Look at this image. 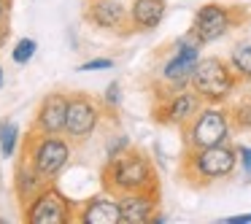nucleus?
<instances>
[{
  "mask_svg": "<svg viewBox=\"0 0 251 224\" xmlns=\"http://www.w3.org/2000/svg\"><path fill=\"white\" fill-rule=\"evenodd\" d=\"M103 184L111 195H125V192H146L159 189L154 165L141 149H125L122 154L105 159Z\"/></svg>",
  "mask_w": 251,
  "mask_h": 224,
  "instance_id": "obj_1",
  "label": "nucleus"
},
{
  "mask_svg": "<svg viewBox=\"0 0 251 224\" xmlns=\"http://www.w3.org/2000/svg\"><path fill=\"white\" fill-rule=\"evenodd\" d=\"M238 168V151L229 143H216L205 149H186L184 162H181V175L189 184L205 186L213 181L229 178Z\"/></svg>",
  "mask_w": 251,
  "mask_h": 224,
  "instance_id": "obj_2",
  "label": "nucleus"
},
{
  "mask_svg": "<svg viewBox=\"0 0 251 224\" xmlns=\"http://www.w3.org/2000/svg\"><path fill=\"white\" fill-rule=\"evenodd\" d=\"M189 87L200 95L202 103H224L238 87V76L222 57H200L189 76Z\"/></svg>",
  "mask_w": 251,
  "mask_h": 224,
  "instance_id": "obj_3",
  "label": "nucleus"
},
{
  "mask_svg": "<svg viewBox=\"0 0 251 224\" xmlns=\"http://www.w3.org/2000/svg\"><path fill=\"white\" fill-rule=\"evenodd\" d=\"M229 127H232L229 111L222 108L219 103H211L197 111L181 130H184L186 149H205V146H216V143H227Z\"/></svg>",
  "mask_w": 251,
  "mask_h": 224,
  "instance_id": "obj_4",
  "label": "nucleus"
},
{
  "mask_svg": "<svg viewBox=\"0 0 251 224\" xmlns=\"http://www.w3.org/2000/svg\"><path fill=\"white\" fill-rule=\"evenodd\" d=\"M246 22V11L240 6H224V3H205L197 8L195 19H192L189 33L200 41L202 46L213 44V41L224 38L232 27Z\"/></svg>",
  "mask_w": 251,
  "mask_h": 224,
  "instance_id": "obj_5",
  "label": "nucleus"
},
{
  "mask_svg": "<svg viewBox=\"0 0 251 224\" xmlns=\"http://www.w3.org/2000/svg\"><path fill=\"white\" fill-rule=\"evenodd\" d=\"M25 159L44 175L46 181L57 178L65 170L68 159H71V143L60 135H46L44 138H30Z\"/></svg>",
  "mask_w": 251,
  "mask_h": 224,
  "instance_id": "obj_6",
  "label": "nucleus"
},
{
  "mask_svg": "<svg viewBox=\"0 0 251 224\" xmlns=\"http://www.w3.org/2000/svg\"><path fill=\"white\" fill-rule=\"evenodd\" d=\"M200 49H202V44L192 33L181 35L173 44V54H170V60L162 68V81L168 84L170 92H176L181 87H189V76L195 71L197 60H200Z\"/></svg>",
  "mask_w": 251,
  "mask_h": 224,
  "instance_id": "obj_7",
  "label": "nucleus"
},
{
  "mask_svg": "<svg viewBox=\"0 0 251 224\" xmlns=\"http://www.w3.org/2000/svg\"><path fill=\"white\" fill-rule=\"evenodd\" d=\"M25 219L27 224H65L73 219V205L57 186L46 184L25 205Z\"/></svg>",
  "mask_w": 251,
  "mask_h": 224,
  "instance_id": "obj_8",
  "label": "nucleus"
},
{
  "mask_svg": "<svg viewBox=\"0 0 251 224\" xmlns=\"http://www.w3.org/2000/svg\"><path fill=\"white\" fill-rule=\"evenodd\" d=\"M200 108H202L200 95L192 87H181L170 95H159V105L154 108V119L162 122V124L184 127Z\"/></svg>",
  "mask_w": 251,
  "mask_h": 224,
  "instance_id": "obj_9",
  "label": "nucleus"
},
{
  "mask_svg": "<svg viewBox=\"0 0 251 224\" xmlns=\"http://www.w3.org/2000/svg\"><path fill=\"white\" fill-rule=\"evenodd\" d=\"M100 122V108L89 95L76 92L68 95V116H65V135L71 141H87Z\"/></svg>",
  "mask_w": 251,
  "mask_h": 224,
  "instance_id": "obj_10",
  "label": "nucleus"
},
{
  "mask_svg": "<svg viewBox=\"0 0 251 224\" xmlns=\"http://www.w3.org/2000/svg\"><path fill=\"white\" fill-rule=\"evenodd\" d=\"M122 211V222L127 224H146L157 213L159 205V189H146V192H125L116 195Z\"/></svg>",
  "mask_w": 251,
  "mask_h": 224,
  "instance_id": "obj_11",
  "label": "nucleus"
},
{
  "mask_svg": "<svg viewBox=\"0 0 251 224\" xmlns=\"http://www.w3.org/2000/svg\"><path fill=\"white\" fill-rule=\"evenodd\" d=\"M65 116H68V95L49 92L38 105L35 130L46 132V135H60V132H65Z\"/></svg>",
  "mask_w": 251,
  "mask_h": 224,
  "instance_id": "obj_12",
  "label": "nucleus"
},
{
  "mask_svg": "<svg viewBox=\"0 0 251 224\" xmlns=\"http://www.w3.org/2000/svg\"><path fill=\"white\" fill-rule=\"evenodd\" d=\"M87 19L100 30H127L130 27V11L122 0H89Z\"/></svg>",
  "mask_w": 251,
  "mask_h": 224,
  "instance_id": "obj_13",
  "label": "nucleus"
},
{
  "mask_svg": "<svg viewBox=\"0 0 251 224\" xmlns=\"http://www.w3.org/2000/svg\"><path fill=\"white\" fill-rule=\"evenodd\" d=\"M127 11H130V30L149 33L162 25L165 14H168V3L165 0H132Z\"/></svg>",
  "mask_w": 251,
  "mask_h": 224,
  "instance_id": "obj_14",
  "label": "nucleus"
},
{
  "mask_svg": "<svg viewBox=\"0 0 251 224\" xmlns=\"http://www.w3.org/2000/svg\"><path fill=\"white\" fill-rule=\"evenodd\" d=\"M81 219L84 224H119L122 222V211H119V200L111 195L108 189L103 195L92 197L87 202V208L81 211Z\"/></svg>",
  "mask_w": 251,
  "mask_h": 224,
  "instance_id": "obj_15",
  "label": "nucleus"
},
{
  "mask_svg": "<svg viewBox=\"0 0 251 224\" xmlns=\"http://www.w3.org/2000/svg\"><path fill=\"white\" fill-rule=\"evenodd\" d=\"M44 186H46V178L27 162V159H22L19 168H17V197L27 205V202L33 200Z\"/></svg>",
  "mask_w": 251,
  "mask_h": 224,
  "instance_id": "obj_16",
  "label": "nucleus"
},
{
  "mask_svg": "<svg viewBox=\"0 0 251 224\" xmlns=\"http://www.w3.org/2000/svg\"><path fill=\"white\" fill-rule=\"evenodd\" d=\"M229 68L238 81H251V44H238L229 54Z\"/></svg>",
  "mask_w": 251,
  "mask_h": 224,
  "instance_id": "obj_17",
  "label": "nucleus"
},
{
  "mask_svg": "<svg viewBox=\"0 0 251 224\" xmlns=\"http://www.w3.org/2000/svg\"><path fill=\"white\" fill-rule=\"evenodd\" d=\"M17 143H19V127L14 122H0V154L11 159L14 151H17Z\"/></svg>",
  "mask_w": 251,
  "mask_h": 224,
  "instance_id": "obj_18",
  "label": "nucleus"
},
{
  "mask_svg": "<svg viewBox=\"0 0 251 224\" xmlns=\"http://www.w3.org/2000/svg\"><path fill=\"white\" fill-rule=\"evenodd\" d=\"M35 49H38V44H35L33 38H19L17 46H14V51H11L14 62H17V65H27V62L33 60Z\"/></svg>",
  "mask_w": 251,
  "mask_h": 224,
  "instance_id": "obj_19",
  "label": "nucleus"
},
{
  "mask_svg": "<svg viewBox=\"0 0 251 224\" xmlns=\"http://www.w3.org/2000/svg\"><path fill=\"white\" fill-rule=\"evenodd\" d=\"M229 122H235V127H240V130H251V100L235 105L229 111Z\"/></svg>",
  "mask_w": 251,
  "mask_h": 224,
  "instance_id": "obj_20",
  "label": "nucleus"
},
{
  "mask_svg": "<svg viewBox=\"0 0 251 224\" xmlns=\"http://www.w3.org/2000/svg\"><path fill=\"white\" fill-rule=\"evenodd\" d=\"M103 105H105V108H119V105H122V87H119V81H111L108 87H105Z\"/></svg>",
  "mask_w": 251,
  "mask_h": 224,
  "instance_id": "obj_21",
  "label": "nucleus"
},
{
  "mask_svg": "<svg viewBox=\"0 0 251 224\" xmlns=\"http://www.w3.org/2000/svg\"><path fill=\"white\" fill-rule=\"evenodd\" d=\"M108 68H114V60H108V57H100V60H89V62H84V65H78V73H89V71H108Z\"/></svg>",
  "mask_w": 251,
  "mask_h": 224,
  "instance_id": "obj_22",
  "label": "nucleus"
},
{
  "mask_svg": "<svg viewBox=\"0 0 251 224\" xmlns=\"http://www.w3.org/2000/svg\"><path fill=\"white\" fill-rule=\"evenodd\" d=\"M125 149H130V138H127V135H116L114 141L108 143V149H105V157L111 159V157H116V154H122Z\"/></svg>",
  "mask_w": 251,
  "mask_h": 224,
  "instance_id": "obj_23",
  "label": "nucleus"
},
{
  "mask_svg": "<svg viewBox=\"0 0 251 224\" xmlns=\"http://www.w3.org/2000/svg\"><path fill=\"white\" fill-rule=\"evenodd\" d=\"M8 14H11V0H0V33H6Z\"/></svg>",
  "mask_w": 251,
  "mask_h": 224,
  "instance_id": "obj_24",
  "label": "nucleus"
},
{
  "mask_svg": "<svg viewBox=\"0 0 251 224\" xmlns=\"http://www.w3.org/2000/svg\"><path fill=\"white\" fill-rule=\"evenodd\" d=\"M229 224H249L251 222V213H240V216H229Z\"/></svg>",
  "mask_w": 251,
  "mask_h": 224,
  "instance_id": "obj_25",
  "label": "nucleus"
},
{
  "mask_svg": "<svg viewBox=\"0 0 251 224\" xmlns=\"http://www.w3.org/2000/svg\"><path fill=\"white\" fill-rule=\"evenodd\" d=\"M3 84H6V73H3V68H0V89H3Z\"/></svg>",
  "mask_w": 251,
  "mask_h": 224,
  "instance_id": "obj_26",
  "label": "nucleus"
},
{
  "mask_svg": "<svg viewBox=\"0 0 251 224\" xmlns=\"http://www.w3.org/2000/svg\"><path fill=\"white\" fill-rule=\"evenodd\" d=\"M249 25H251V17H249Z\"/></svg>",
  "mask_w": 251,
  "mask_h": 224,
  "instance_id": "obj_27",
  "label": "nucleus"
}]
</instances>
